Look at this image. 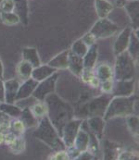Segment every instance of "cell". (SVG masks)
<instances>
[{
  "instance_id": "6da1fadb",
  "label": "cell",
  "mask_w": 139,
  "mask_h": 160,
  "mask_svg": "<svg viewBox=\"0 0 139 160\" xmlns=\"http://www.w3.org/2000/svg\"><path fill=\"white\" fill-rule=\"evenodd\" d=\"M45 103L47 107L46 117L60 135L64 125L75 118L74 109L70 103L63 100L56 92L47 95Z\"/></svg>"
},
{
  "instance_id": "7a4b0ae2",
  "label": "cell",
  "mask_w": 139,
  "mask_h": 160,
  "mask_svg": "<svg viewBox=\"0 0 139 160\" xmlns=\"http://www.w3.org/2000/svg\"><path fill=\"white\" fill-rule=\"evenodd\" d=\"M137 104V95H135V93L130 96H112L103 118L105 121H108L114 118H125L135 114Z\"/></svg>"
},
{
  "instance_id": "3957f363",
  "label": "cell",
  "mask_w": 139,
  "mask_h": 160,
  "mask_svg": "<svg viewBox=\"0 0 139 160\" xmlns=\"http://www.w3.org/2000/svg\"><path fill=\"white\" fill-rule=\"evenodd\" d=\"M33 135L37 140L44 142L54 151L66 149V146L63 143L59 133L46 116L39 119Z\"/></svg>"
},
{
  "instance_id": "277c9868",
  "label": "cell",
  "mask_w": 139,
  "mask_h": 160,
  "mask_svg": "<svg viewBox=\"0 0 139 160\" xmlns=\"http://www.w3.org/2000/svg\"><path fill=\"white\" fill-rule=\"evenodd\" d=\"M112 96L111 93H102L99 96L93 97L83 105L78 114H75V117L83 119L95 116L103 117Z\"/></svg>"
},
{
  "instance_id": "5b68a950",
  "label": "cell",
  "mask_w": 139,
  "mask_h": 160,
  "mask_svg": "<svg viewBox=\"0 0 139 160\" xmlns=\"http://www.w3.org/2000/svg\"><path fill=\"white\" fill-rule=\"evenodd\" d=\"M136 75V61L128 51H124L116 56L113 78L115 81L134 79Z\"/></svg>"
},
{
  "instance_id": "8992f818",
  "label": "cell",
  "mask_w": 139,
  "mask_h": 160,
  "mask_svg": "<svg viewBox=\"0 0 139 160\" xmlns=\"http://www.w3.org/2000/svg\"><path fill=\"white\" fill-rule=\"evenodd\" d=\"M119 26L108 18L98 19L89 31L96 40L108 39L119 32Z\"/></svg>"
},
{
  "instance_id": "52a82bcc",
  "label": "cell",
  "mask_w": 139,
  "mask_h": 160,
  "mask_svg": "<svg viewBox=\"0 0 139 160\" xmlns=\"http://www.w3.org/2000/svg\"><path fill=\"white\" fill-rule=\"evenodd\" d=\"M58 79H59V73L55 72L53 75L46 78V80L39 82L33 92L32 97H33L35 100L38 101H45L47 95L56 92Z\"/></svg>"
},
{
  "instance_id": "ba28073f",
  "label": "cell",
  "mask_w": 139,
  "mask_h": 160,
  "mask_svg": "<svg viewBox=\"0 0 139 160\" xmlns=\"http://www.w3.org/2000/svg\"><path fill=\"white\" fill-rule=\"evenodd\" d=\"M83 120H84L83 118L75 117L64 125V127L61 131L60 137L62 139L63 143L66 146V149L73 145V142H74L75 137L81 128Z\"/></svg>"
},
{
  "instance_id": "9c48e42d",
  "label": "cell",
  "mask_w": 139,
  "mask_h": 160,
  "mask_svg": "<svg viewBox=\"0 0 139 160\" xmlns=\"http://www.w3.org/2000/svg\"><path fill=\"white\" fill-rule=\"evenodd\" d=\"M85 125L88 131L91 132L99 142H101L104 137L106 122H107L105 121L103 117H99V116L91 117V118H85Z\"/></svg>"
},
{
  "instance_id": "30bf717a",
  "label": "cell",
  "mask_w": 139,
  "mask_h": 160,
  "mask_svg": "<svg viewBox=\"0 0 139 160\" xmlns=\"http://www.w3.org/2000/svg\"><path fill=\"white\" fill-rule=\"evenodd\" d=\"M90 144V132L86 128L85 119L82 122L81 128L75 137L72 147L79 153L88 150Z\"/></svg>"
},
{
  "instance_id": "8fae6325",
  "label": "cell",
  "mask_w": 139,
  "mask_h": 160,
  "mask_svg": "<svg viewBox=\"0 0 139 160\" xmlns=\"http://www.w3.org/2000/svg\"><path fill=\"white\" fill-rule=\"evenodd\" d=\"M136 79L115 81L114 86L111 92L113 96H130L135 93Z\"/></svg>"
},
{
  "instance_id": "7c38bea8",
  "label": "cell",
  "mask_w": 139,
  "mask_h": 160,
  "mask_svg": "<svg viewBox=\"0 0 139 160\" xmlns=\"http://www.w3.org/2000/svg\"><path fill=\"white\" fill-rule=\"evenodd\" d=\"M132 32H133L132 27L127 26L119 32V34L116 37L115 42L113 44V53L115 56L127 50Z\"/></svg>"
},
{
  "instance_id": "4fadbf2b",
  "label": "cell",
  "mask_w": 139,
  "mask_h": 160,
  "mask_svg": "<svg viewBox=\"0 0 139 160\" xmlns=\"http://www.w3.org/2000/svg\"><path fill=\"white\" fill-rule=\"evenodd\" d=\"M123 8L130 19L132 29L139 30V0H128Z\"/></svg>"
},
{
  "instance_id": "5bb4252c",
  "label": "cell",
  "mask_w": 139,
  "mask_h": 160,
  "mask_svg": "<svg viewBox=\"0 0 139 160\" xmlns=\"http://www.w3.org/2000/svg\"><path fill=\"white\" fill-rule=\"evenodd\" d=\"M21 83L17 79H10L4 82L5 102L16 104V96Z\"/></svg>"
},
{
  "instance_id": "9a60e30c",
  "label": "cell",
  "mask_w": 139,
  "mask_h": 160,
  "mask_svg": "<svg viewBox=\"0 0 139 160\" xmlns=\"http://www.w3.org/2000/svg\"><path fill=\"white\" fill-rule=\"evenodd\" d=\"M37 84H38V82H36L33 78H30L28 80L23 81V82L20 85L18 92H17L16 103L31 97L33 95V92L34 91Z\"/></svg>"
},
{
  "instance_id": "2e32d148",
  "label": "cell",
  "mask_w": 139,
  "mask_h": 160,
  "mask_svg": "<svg viewBox=\"0 0 139 160\" xmlns=\"http://www.w3.org/2000/svg\"><path fill=\"white\" fill-rule=\"evenodd\" d=\"M14 12L19 16L20 23L28 25L30 14L28 0H14Z\"/></svg>"
},
{
  "instance_id": "e0dca14e",
  "label": "cell",
  "mask_w": 139,
  "mask_h": 160,
  "mask_svg": "<svg viewBox=\"0 0 139 160\" xmlns=\"http://www.w3.org/2000/svg\"><path fill=\"white\" fill-rule=\"evenodd\" d=\"M70 49L64 50L60 53H59L57 56L52 58L49 62L47 63L50 67L56 69L57 70H63L68 68V59H69Z\"/></svg>"
},
{
  "instance_id": "ac0fdd59",
  "label": "cell",
  "mask_w": 139,
  "mask_h": 160,
  "mask_svg": "<svg viewBox=\"0 0 139 160\" xmlns=\"http://www.w3.org/2000/svg\"><path fill=\"white\" fill-rule=\"evenodd\" d=\"M58 70L52 67H50L48 64L46 65H40L38 67L33 68L32 71V75L31 78H33V80H35L36 82H42L44 80H46V78L50 77L51 75H53L55 72H57Z\"/></svg>"
},
{
  "instance_id": "d6986e66",
  "label": "cell",
  "mask_w": 139,
  "mask_h": 160,
  "mask_svg": "<svg viewBox=\"0 0 139 160\" xmlns=\"http://www.w3.org/2000/svg\"><path fill=\"white\" fill-rule=\"evenodd\" d=\"M98 58V46L96 43L88 48V51L83 58L84 69H95Z\"/></svg>"
},
{
  "instance_id": "ffe728a7",
  "label": "cell",
  "mask_w": 139,
  "mask_h": 160,
  "mask_svg": "<svg viewBox=\"0 0 139 160\" xmlns=\"http://www.w3.org/2000/svg\"><path fill=\"white\" fill-rule=\"evenodd\" d=\"M113 8V4L110 0H95V9L98 19L108 18Z\"/></svg>"
},
{
  "instance_id": "44dd1931",
  "label": "cell",
  "mask_w": 139,
  "mask_h": 160,
  "mask_svg": "<svg viewBox=\"0 0 139 160\" xmlns=\"http://www.w3.org/2000/svg\"><path fill=\"white\" fill-rule=\"evenodd\" d=\"M22 57L23 60L29 62L33 68L41 65V59L39 53L35 47H24L22 50Z\"/></svg>"
},
{
  "instance_id": "7402d4cb",
  "label": "cell",
  "mask_w": 139,
  "mask_h": 160,
  "mask_svg": "<svg viewBox=\"0 0 139 160\" xmlns=\"http://www.w3.org/2000/svg\"><path fill=\"white\" fill-rule=\"evenodd\" d=\"M67 69H69L74 76H77V77L80 76V74L82 73V71L84 69L83 58L74 55L73 53L70 52V50Z\"/></svg>"
},
{
  "instance_id": "603a6c76",
  "label": "cell",
  "mask_w": 139,
  "mask_h": 160,
  "mask_svg": "<svg viewBox=\"0 0 139 160\" xmlns=\"http://www.w3.org/2000/svg\"><path fill=\"white\" fill-rule=\"evenodd\" d=\"M95 76L99 80L100 82L114 79L113 78V69L112 68L106 64V63H101L97 67H95Z\"/></svg>"
},
{
  "instance_id": "cb8c5ba5",
  "label": "cell",
  "mask_w": 139,
  "mask_h": 160,
  "mask_svg": "<svg viewBox=\"0 0 139 160\" xmlns=\"http://www.w3.org/2000/svg\"><path fill=\"white\" fill-rule=\"evenodd\" d=\"M20 118L23 120L26 129H31L33 127H36L38 124L39 119L33 114L30 107H25L22 108V114Z\"/></svg>"
},
{
  "instance_id": "d4e9b609",
  "label": "cell",
  "mask_w": 139,
  "mask_h": 160,
  "mask_svg": "<svg viewBox=\"0 0 139 160\" xmlns=\"http://www.w3.org/2000/svg\"><path fill=\"white\" fill-rule=\"evenodd\" d=\"M138 30L135 31L133 30L132 33H131V37H130V42H129V46L127 48L128 53L130 54V56L134 58V60L136 62L138 61L139 57V39H138Z\"/></svg>"
},
{
  "instance_id": "484cf974",
  "label": "cell",
  "mask_w": 139,
  "mask_h": 160,
  "mask_svg": "<svg viewBox=\"0 0 139 160\" xmlns=\"http://www.w3.org/2000/svg\"><path fill=\"white\" fill-rule=\"evenodd\" d=\"M121 150V147H119L115 142L111 141H105L104 142V159H117V157Z\"/></svg>"
},
{
  "instance_id": "4316f807",
  "label": "cell",
  "mask_w": 139,
  "mask_h": 160,
  "mask_svg": "<svg viewBox=\"0 0 139 160\" xmlns=\"http://www.w3.org/2000/svg\"><path fill=\"white\" fill-rule=\"evenodd\" d=\"M0 110L11 118H18L22 114V108L20 107L15 104H10L7 102L0 103Z\"/></svg>"
},
{
  "instance_id": "83f0119b",
  "label": "cell",
  "mask_w": 139,
  "mask_h": 160,
  "mask_svg": "<svg viewBox=\"0 0 139 160\" xmlns=\"http://www.w3.org/2000/svg\"><path fill=\"white\" fill-rule=\"evenodd\" d=\"M33 69V67L29 62H27V61L23 59L18 63L17 68H16V71H17V74H18L19 78L22 81H25V80H28V79L31 78Z\"/></svg>"
},
{
  "instance_id": "f1b7e54d",
  "label": "cell",
  "mask_w": 139,
  "mask_h": 160,
  "mask_svg": "<svg viewBox=\"0 0 139 160\" xmlns=\"http://www.w3.org/2000/svg\"><path fill=\"white\" fill-rule=\"evenodd\" d=\"M125 122L128 132L132 136L137 137L139 133V118L138 115L132 114L125 117Z\"/></svg>"
},
{
  "instance_id": "f546056e",
  "label": "cell",
  "mask_w": 139,
  "mask_h": 160,
  "mask_svg": "<svg viewBox=\"0 0 139 160\" xmlns=\"http://www.w3.org/2000/svg\"><path fill=\"white\" fill-rule=\"evenodd\" d=\"M8 149L10 151V153L14 154V155H21L26 149V142H25V139L23 136H18L16 139L10 143L8 144Z\"/></svg>"
},
{
  "instance_id": "4dcf8cb0",
  "label": "cell",
  "mask_w": 139,
  "mask_h": 160,
  "mask_svg": "<svg viewBox=\"0 0 139 160\" xmlns=\"http://www.w3.org/2000/svg\"><path fill=\"white\" fill-rule=\"evenodd\" d=\"M0 21L7 26H14L20 23L19 16L14 12H0Z\"/></svg>"
},
{
  "instance_id": "1f68e13d",
  "label": "cell",
  "mask_w": 139,
  "mask_h": 160,
  "mask_svg": "<svg viewBox=\"0 0 139 160\" xmlns=\"http://www.w3.org/2000/svg\"><path fill=\"white\" fill-rule=\"evenodd\" d=\"M88 46L85 44V42L82 40V38H79L78 40H76L70 48V52L73 53L74 55L84 58V56L86 54V52L88 51Z\"/></svg>"
},
{
  "instance_id": "d6a6232c",
  "label": "cell",
  "mask_w": 139,
  "mask_h": 160,
  "mask_svg": "<svg viewBox=\"0 0 139 160\" xmlns=\"http://www.w3.org/2000/svg\"><path fill=\"white\" fill-rule=\"evenodd\" d=\"M33 114L38 119L46 117V113H47V107L46 104L45 103V101H38L36 100V102L30 107Z\"/></svg>"
},
{
  "instance_id": "836d02e7",
  "label": "cell",
  "mask_w": 139,
  "mask_h": 160,
  "mask_svg": "<svg viewBox=\"0 0 139 160\" xmlns=\"http://www.w3.org/2000/svg\"><path fill=\"white\" fill-rule=\"evenodd\" d=\"M25 130H26L25 125L20 118L10 120V132H12L17 137L18 136H23Z\"/></svg>"
},
{
  "instance_id": "e575fe53",
  "label": "cell",
  "mask_w": 139,
  "mask_h": 160,
  "mask_svg": "<svg viewBox=\"0 0 139 160\" xmlns=\"http://www.w3.org/2000/svg\"><path fill=\"white\" fill-rule=\"evenodd\" d=\"M117 159H138V155L136 154L135 151L128 150V149H122L120 151Z\"/></svg>"
},
{
  "instance_id": "d590c367",
  "label": "cell",
  "mask_w": 139,
  "mask_h": 160,
  "mask_svg": "<svg viewBox=\"0 0 139 160\" xmlns=\"http://www.w3.org/2000/svg\"><path fill=\"white\" fill-rule=\"evenodd\" d=\"M114 82H115L114 79L100 82V85H99L100 91L102 92V93H111L113 86H114Z\"/></svg>"
},
{
  "instance_id": "8d00e7d4",
  "label": "cell",
  "mask_w": 139,
  "mask_h": 160,
  "mask_svg": "<svg viewBox=\"0 0 139 160\" xmlns=\"http://www.w3.org/2000/svg\"><path fill=\"white\" fill-rule=\"evenodd\" d=\"M14 11V0H2L0 2V12Z\"/></svg>"
},
{
  "instance_id": "74e56055",
  "label": "cell",
  "mask_w": 139,
  "mask_h": 160,
  "mask_svg": "<svg viewBox=\"0 0 139 160\" xmlns=\"http://www.w3.org/2000/svg\"><path fill=\"white\" fill-rule=\"evenodd\" d=\"M94 69H83L82 73H81V74H80V76H79V77L81 78V80H82V82H85V83L88 84V82L91 81V79H92L93 77L95 76V70H94Z\"/></svg>"
},
{
  "instance_id": "f35d334b",
  "label": "cell",
  "mask_w": 139,
  "mask_h": 160,
  "mask_svg": "<svg viewBox=\"0 0 139 160\" xmlns=\"http://www.w3.org/2000/svg\"><path fill=\"white\" fill-rule=\"evenodd\" d=\"M49 159L52 160H70V156L67 149L64 150H59L55 151V153L49 158Z\"/></svg>"
},
{
  "instance_id": "ab89813d",
  "label": "cell",
  "mask_w": 139,
  "mask_h": 160,
  "mask_svg": "<svg viewBox=\"0 0 139 160\" xmlns=\"http://www.w3.org/2000/svg\"><path fill=\"white\" fill-rule=\"evenodd\" d=\"M81 38H82V40L85 42V44L88 46V47H90V46H92V45H94L95 43H96V39L95 38V36L93 35L90 32H86V33H85L83 37H81Z\"/></svg>"
},
{
  "instance_id": "60d3db41",
  "label": "cell",
  "mask_w": 139,
  "mask_h": 160,
  "mask_svg": "<svg viewBox=\"0 0 139 160\" xmlns=\"http://www.w3.org/2000/svg\"><path fill=\"white\" fill-rule=\"evenodd\" d=\"M95 158H96L94 154H92L89 150H86V151L81 152V153L78 155V157L76 158V159L77 160H84V159L91 160V159H95Z\"/></svg>"
},
{
  "instance_id": "b9f144b4",
  "label": "cell",
  "mask_w": 139,
  "mask_h": 160,
  "mask_svg": "<svg viewBox=\"0 0 139 160\" xmlns=\"http://www.w3.org/2000/svg\"><path fill=\"white\" fill-rule=\"evenodd\" d=\"M16 135L12 132H7V133H5L4 134V143H6V144H10L15 139H16Z\"/></svg>"
},
{
  "instance_id": "7bdbcfd3",
  "label": "cell",
  "mask_w": 139,
  "mask_h": 160,
  "mask_svg": "<svg viewBox=\"0 0 139 160\" xmlns=\"http://www.w3.org/2000/svg\"><path fill=\"white\" fill-rule=\"evenodd\" d=\"M10 132V120L0 123V134H5Z\"/></svg>"
},
{
  "instance_id": "ee69618b",
  "label": "cell",
  "mask_w": 139,
  "mask_h": 160,
  "mask_svg": "<svg viewBox=\"0 0 139 160\" xmlns=\"http://www.w3.org/2000/svg\"><path fill=\"white\" fill-rule=\"evenodd\" d=\"M88 84L94 88V89H96V88H99V85H100V82H99V80L95 77V76H94L92 79H91V81L88 82Z\"/></svg>"
},
{
  "instance_id": "f6af8a7d",
  "label": "cell",
  "mask_w": 139,
  "mask_h": 160,
  "mask_svg": "<svg viewBox=\"0 0 139 160\" xmlns=\"http://www.w3.org/2000/svg\"><path fill=\"white\" fill-rule=\"evenodd\" d=\"M5 102V93H4V81L0 78V103Z\"/></svg>"
},
{
  "instance_id": "bcb514c9",
  "label": "cell",
  "mask_w": 139,
  "mask_h": 160,
  "mask_svg": "<svg viewBox=\"0 0 139 160\" xmlns=\"http://www.w3.org/2000/svg\"><path fill=\"white\" fill-rule=\"evenodd\" d=\"M9 120H11V118H9L8 115L3 113V112L0 110V123L6 122V121H9Z\"/></svg>"
},
{
  "instance_id": "7dc6e473",
  "label": "cell",
  "mask_w": 139,
  "mask_h": 160,
  "mask_svg": "<svg viewBox=\"0 0 139 160\" xmlns=\"http://www.w3.org/2000/svg\"><path fill=\"white\" fill-rule=\"evenodd\" d=\"M127 1H128V0H116L115 4L118 8H123V7H124V6H125V4L127 3Z\"/></svg>"
},
{
  "instance_id": "c3c4849f",
  "label": "cell",
  "mask_w": 139,
  "mask_h": 160,
  "mask_svg": "<svg viewBox=\"0 0 139 160\" xmlns=\"http://www.w3.org/2000/svg\"><path fill=\"white\" fill-rule=\"evenodd\" d=\"M0 78L3 79L4 78V65L2 63V60L0 58Z\"/></svg>"
},
{
  "instance_id": "681fc988",
  "label": "cell",
  "mask_w": 139,
  "mask_h": 160,
  "mask_svg": "<svg viewBox=\"0 0 139 160\" xmlns=\"http://www.w3.org/2000/svg\"><path fill=\"white\" fill-rule=\"evenodd\" d=\"M4 143V134H0V144Z\"/></svg>"
}]
</instances>
